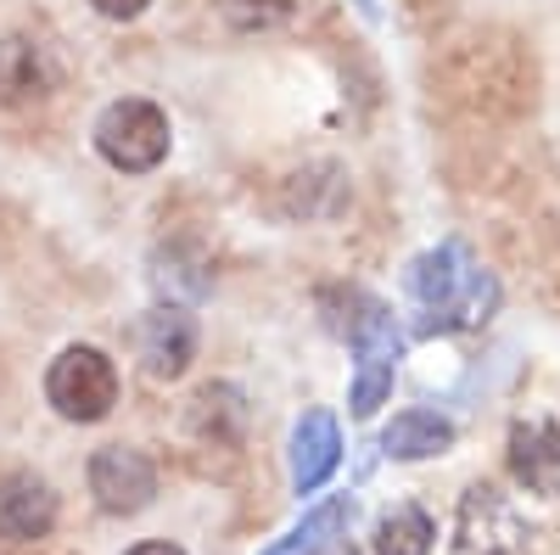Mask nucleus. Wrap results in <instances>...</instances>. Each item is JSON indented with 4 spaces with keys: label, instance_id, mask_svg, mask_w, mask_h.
Masks as SVG:
<instances>
[{
    "label": "nucleus",
    "instance_id": "f257e3e1",
    "mask_svg": "<svg viewBox=\"0 0 560 555\" xmlns=\"http://www.w3.org/2000/svg\"><path fill=\"white\" fill-rule=\"evenodd\" d=\"M409 292L420 303V337L432 332H471L493 314L499 303V281L488 269H477V258L465 253V242H443L432 253H420L409 264Z\"/></svg>",
    "mask_w": 560,
    "mask_h": 555
},
{
    "label": "nucleus",
    "instance_id": "f03ea898",
    "mask_svg": "<svg viewBox=\"0 0 560 555\" xmlns=\"http://www.w3.org/2000/svg\"><path fill=\"white\" fill-rule=\"evenodd\" d=\"M45 398H51V409L62 415V421H107L113 404H118V370L102 348L90 343H73L51 359V370H45Z\"/></svg>",
    "mask_w": 560,
    "mask_h": 555
},
{
    "label": "nucleus",
    "instance_id": "7ed1b4c3",
    "mask_svg": "<svg viewBox=\"0 0 560 555\" xmlns=\"http://www.w3.org/2000/svg\"><path fill=\"white\" fill-rule=\"evenodd\" d=\"M168 113L158 102L124 96L96 118V152L118 169V174H147L168 158Z\"/></svg>",
    "mask_w": 560,
    "mask_h": 555
},
{
    "label": "nucleus",
    "instance_id": "20e7f679",
    "mask_svg": "<svg viewBox=\"0 0 560 555\" xmlns=\"http://www.w3.org/2000/svg\"><path fill=\"white\" fill-rule=\"evenodd\" d=\"M527 522L493 483H471L454 517V555H522Z\"/></svg>",
    "mask_w": 560,
    "mask_h": 555
},
{
    "label": "nucleus",
    "instance_id": "39448f33",
    "mask_svg": "<svg viewBox=\"0 0 560 555\" xmlns=\"http://www.w3.org/2000/svg\"><path fill=\"white\" fill-rule=\"evenodd\" d=\"M90 494L107 517H135L158 499V466L129 443H107L90 454Z\"/></svg>",
    "mask_w": 560,
    "mask_h": 555
},
{
    "label": "nucleus",
    "instance_id": "423d86ee",
    "mask_svg": "<svg viewBox=\"0 0 560 555\" xmlns=\"http://www.w3.org/2000/svg\"><path fill=\"white\" fill-rule=\"evenodd\" d=\"M197 359V320L185 314V303H158L140 320V365L152 382H179Z\"/></svg>",
    "mask_w": 560,
    "mask_h": 555
},
{
    "label": "nucleus",
    "instance_id": "0eeeda50",
    "mask_svg": "<svg viewBox=\"0 0 560 555\" xmlns=\"http://www.w3.org/2000/svg\"><path fill=\"white\" fill-rule=\"evenodd\" d=\"M57 528V494L34 472H7L0 477V539L34 544Z\"/></svg>",
    "mask_w": 560,
    "mask_h": 555
},
{
    "label": "nucleus",
    "instance_id": "6e6552de",
    "mask_svg": "<svg viewBox=\"0 0 560 555\" xmlns=\"http://www.w3.org/2000/svg\"><path fill=\"white\" fill-rule=\"evenodd\" d=\"M510 477L538 499H560V427L555 421L510 427Z\"/></svg>",
    "mask_w": 560,
    "mask_h": 555
},
{
    "label": "nucleus",
    "instance_id": "1a4fd4ad",
    "mask_svg": "<svg viewBox=\"0 0 560 555\" xmlns=\"http://www.w3.org/2000/svg\"><path fill=\"white\" fill-rule=\"evenodd\" d=\"M57 57L45 51L39 39L28 34H12L0 39V102L7 107H23V102H45L57 90Z\"/></svg>",
    "mask_w": 560,
    "mask_h": 555
},
{
    "label": "nucleus",
    "instance_id": "9d476101",
    "mask_svg": "<svg viewBox=\"0 0 560 555\" xmlns=\"http://www.w3.org/2000/svg\"><path fill=\"white\" fill-rule=\"evenodd\" d=\"M337 460H342L337 415H331V409H308L303 421L292 427V488H298V494L325 488V477L337 472Z\"/></svg>",
    "mask_w": 560,
    "mask_h": 555
},
{
    "label": "nucleus",
    "instance_id": "9b49d317",
    "mask_svg": "<svg viewBox=\"0 0 560 555\" xmlns=\"http://www.w3.org/2000/svg\"><path fill=\"white\" fill-rule=\"evenodd\" d=\"M448 449H454V421H443L438 409H404L382 432L387 460H432V454H448Z\"/></svg>",
    "mask_w": 560,
    "mask_h": 555
},
{
    "label": "nucleus",
    "instance_id": "f8f14e48",
    "mask_svg": "<svg viewBox=\"0 0 560 555\" xmlns=\"http://www.w3.org/2000/svg\"><path fill=\"white\" fill-rule=\"evenodd\" d=\"M432 517L420 511V505H393L376 528V555H432Z\"/></svg>",
    "mask_w": 560,
    "mask_h": 555
},
{
    "label": "nucleus",
    "instance_id": "ddd939ff",
    "mask_svg": "<svg viewBox=\"0 0 560 555\" xmlns=\"http://www.w3.org/2000/svg\"><path fill=\"white\" fill-rule=\"evenodd\" d=\"M152 281H158V292H163L168 303H197V298H208V287H213L208 275H202V258H197V253H185V247L158 253Z\"/></svg>",
    "mask_w": 560,
    "mask_h": 555
},
{
    "label": "nucleus",
    "instance_id": "4468645a",
    "mask_svg": "<svg viewBox=\"0 0 560 555\" xmlns=\"http://www.w3.org/2000/svg\"><path fill=\"white\" fill-rule=\"evenodd\" d=\"M342 522H348V499H331V505H319V511H308L287 539H275L264 555H308L314 544H325L331 533H342Z\"/></svg>",
    "mask_w": 560,
    "mask_h": 555
},
{
    "label": "nucleus",
    "instance_id": "2eb2a0df",
    "mask_svg": "<svg viewBox=\"0 0 560 555\" xmlns=\"http://www.w3.org/2000/svg\"><path fill=\"white\" fill-rule=\"evenodd\" d=\"M393 359H359L353 365V393H348V404H353V415L359 421H370L382 404H387V393H393Z\"/></svg>",
    "mask_w": 560,
    "mask_h": 555
},
{
    "label": "nucleus",
    "instance_id": "dca6fc26",
    "mask_svg": "<svg viewBox=\"0 0 560 555\" xmlns=\"http://www.w3.org/2000/svg\"><path fill=\"white\" fill-rule=\"evenodd\" d=\"M213 7H219V18H224L230 28H242V34L275 28V23L292 18V0H213Z\"/></svg>",
    "mask_w": 560,
    "mask_h": 555
},
{
    "label": "nucleus",
    "instance_id": "f3484780",
    "mask_svg": "<svg viewBox=\"0 0 560 555\" xmlns=\"http://www.w3.org/2000/svg\"><path fill=\"white\" fill-rule=\"evenodd\" d=\"M90 7H96L102 18H113V23H129V18H140L152 7V0H90Z\"/></svg>",
    "mask_w": 560,
    "mask_h": 555
},
{
    "label": "nucleus",
    "instance_id": "a211bd4d",
    "mask_svg": "<svg viewBox=\"0 0 560 555\" xmlns=\"http://www.w3.org/2000/svg\"><path fill=\"white\" fill-rule=\"evenodd\" d=\"M308 555H359V550H353V544H348L342 533H331V539H325V544H314Z\"/></svg>",
    "mask_w": 560,
    "mask_h": 555
},
{
    "label": "nucleus",
    "instance_id": "6ab92c4d",
    "mask_svg": "<svg viewBox=\"0 0 560 555\" xmlns=\"http://www.w3.org/2000/svg\"><path fill=\"white\" fill-rule=\"evenodd\" d=\"M129 555H185L179 544H163V539H147V544H135Z\"/></svg>",
    "mask_w": 560,
    "mask_h": 555
},
{
    "label": "nucleus",
    "instance_id": "aec40b11",
    "mask_svg": "<svg viewBox=\"0 0 560 555\" xmlns=\"http://www.w3.org/2000/svg\"><path fill=\"white\" fill-rule=\"evenodd\" d=\"M353 7H359V18H370V23L382 18V7H376V0H353Z\"/></svg>",
    "mask_w": 560,
    "mask_h": 555
}]
</instances>
